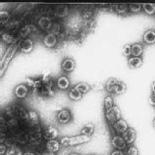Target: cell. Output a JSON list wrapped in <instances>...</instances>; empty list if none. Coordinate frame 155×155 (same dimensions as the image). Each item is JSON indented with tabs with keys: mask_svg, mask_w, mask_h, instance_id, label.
<instances>
[{
	"mask_svg": "<svg viewBox=\"0 0 155 155\" xmlns=\"http://www.w3.org/2000/svg\"><path fill=\"white\" fill-rule=\"evenodd\" d=\"M123 55L129 58L132 56V44H126L123 47Z\"/></svg>",
	"mask_w": 155,
	"mask_h": 155,
	"instance_id": "30",
	"label": "cell"
},
{
	"mask_svg": "<svg viewBox=\"0 0 155 155\" xmlns=\"http://www.w3.org/2000/svg\"><path fill=\"white\" fill-rule=\"evenodd\" d=\"M43 137L46 140H56L59 137V130L54 126H48V127L44 130Z\"/></svg>",
	"mask_w": 155,
	"mask_h": 155,
	"instance_id": "7",
	"label": "cell"
},
{
	"mask_svg": "<svg viewBox=\"0 0 155 155\" xmlns=\"http://www.w3.org/2000/svg\"><path fill=\"white\" fill-rule=\"evenodd\" d=\"M128 64L132 69H137L142 65V59H141V57L130 56L128 60Z\"/></svg>",
	"mask_w": 155,
	"mask_h": 155,
	"instance_id": "22",
	"label": "cell"
},
{
	"mask_svg": "<svg viewBox=\"0 0 155 155\" xmlns=\"http://www.w3.org/2000/svg\"><path fill=\"white\" fill-rule=\"evenodd\" d=\"M69 155H79V154L76 153V152H74V153H71V154H69Z\"/></svg>",
	"mask_w": 155,
	"mask_h": 155,
	"instance_id": "39",
	"label": "cell"
},
{
	"mask_svg": "<svg viewBox=\"0 0 155 155\" xmlns=\"http://www.w3.org/2000/svg\"><path fill=\"white\" fill-rule=\"evenodd\" d=\"M91 155H95V154H91Z\"/></svg>",
	"mask_w": 155,
	"mask_h": 155,
	"instance_id": "41",
	"label": "cell"
},
{
	"mask_svg": "<svg viewBox=\"0 0 155 155\" xmlns=\"http://www.w3.org/2000/svg\"><path fill=\"white\" fill-rule=\"evenodd\" d=\"M114 100L112 98L111 95H106L104 97V100H103V109H104V113L107 114V113H110L112 111V109L114 107Z\"/></svg>",
	"mask_w": 155,
	"mask_h": 155,
	"instance_id": "19",
	"label": "cell"
},
{
	"mask_svg": "<svg viewBox=\"0 0 155 155\" xmlns=\"http://www.w3.org/2000/svg\"><path fill=\"white\" fill-rule=\"evenodd\" d=\"M91 137L83 136V134H79V136L74 137H64L60 140V143L63 146H75V145H81L87 142L91 141Z\"/></svg>",
	"mask_w": 155,
	"mask_h": 155,
	"instance_id": "2",
	"label": "cell"
},
{
	"mask_svg": "<svg viewBox=\"0 0 155 155\" xmlns=\"http://www.w3.org/2000/svg\"><path fill=\"white\" fill-rule=\"evenodd\" d=\"M142 40H143L144 43L149 44V45L154 44L155 43V31L154 30L146 31L143 34V35H142Z\"/></svg>",
	"mask_w": 155,
	"mask_h": 155,
	"instance_id": "18",
	"label": "cell"
},
{
	"mask_svg": "<svg viewBox=\"0 0 155 155\" xmlns=\"http://www.w3.org/2000/svg\"><path fill=\"white\" fill-rule=\"evenodd\" d=\"M143 53V46L141 43H134L132 44V56L134 57H140Z\"/></svg>",
	"mask_w": 155,
	"mask_h": 155,
	"instance_id": "23",
	"label": "cell"
},
{
	"mask_svg": "<svg viewBox=\"0 0 155 155\" xmlns=\"http://www.w3.org/2000/svg\"><path fill=\"white\" fill-rule=\"evenodd\" d=\"M68 97L73 101H80L83 98V93H81L76 87H73L68 92Z\"/></svg>",
	"mask_w": 155,
	"mask_h": 155,
	"instance_id": "24",
	"label": "cell"
},
{
	"mask_svg": "<svg viewBox=\"0 0 155 155\" xmlns=\"http://www.w3.org/2000/svg\"><path fill=\"white\" fill-rule=\"evenodd\" d=\"M18 48H20V41L11 44L10 47L7 49L5 55L2 57L1 65H0V76H1V78L3 77L4 73H5V71L7 70V67L9 66L11 60L13 59V57L15 56L16 52H17V50H18Z\"/></svg>",
	"mask_w": 155,
	"mask_h": 155,
	"instance_id": "1",
	"label": "cell"
},
{
	"mask_svg": "<svg viewBox=\"0 0 155 155\" xmlns=\"http://www.w3.org/2000/svg\"><path fill=\"white\" fill-rule=\"evenodd\" d=\"M35 46L34 40L31 38H24L20 41V49L23 53H30L32 51Z\"/></svg>",
	"mask_w": 155,
	"mask_h": 155,
	"instance_id": "9",
	"label": "cell"
},
{
	"mask_svg": "<svg viewBox=\"0 0 155 155\" xmlns=\"http://www.w3.org/2000/svg\"><path fill=\"white\" fill-rule=\"evenodd\" d=\"M148 102L150 105H152V106H155V94H152L149 96V98H148Z\"/></svg>",
	"mask_w": 155,
	"mask_h": 155,
	"instance_id": "33",
	"label": "cell"
},
{
	"mask_svg": "<svg viewBox=\"0 0 155 155\" xmlns=\"http://www.w3.org/2000/svg\"><path fill=\"white\" fill-rule=\"evenodd\" d=\"M127 89V85H126L123 81H121L117 79H109L106 81V91L110 93H114V94H123Z\"/></svg>",
	"mask_w": 155,
	"mask_h": 155,
	"instance_id": "3",
	"label": "cell"
},
{
	"mask_svg": "<svg viewBox=\"0 0 155 155\" xmlns=\"http://www.w3.org/2000/svg\"><path fill=\"white\" fill-rule=\"evenodd\" d=\"M105 117H106V119H107V121L109 122L110 124L114 125V124H115V122L122 119V113H121L120 108L118 107L117 105H114L112 111L110 113L105 114Z\"/></svg>",
	"mask_w": 155,
	"mask_h": 155,
	"instance_id": "6",
	"label": "cell"
},
{
	"mask_svg": "<svg viewBox=\"0 0 155 155\" xmlns=\"http://www.w3.org/2000/svg\"><path fill=\"white\" fill-rule=\"evenodd\" d=\"M111 145L114 149L124 151V150L126 149V147H127V142L125 141V140L121 134H112Z\"/></svg>",
	"mask_w": 155,
	"mask_h": 155,
	"instance_id": "5",
	"label": "cell"
},
{
	"mask_svg": "<svg viewBox=\"0 0 155 155\" xmlns=\"http://www.w3.org/2000/svg\"><path fill=\"white\" fill-rule=\"evenodd\" d=\"M122 137L125 140V141L127 142V144H133L134 141H136V138H137V133H136V130L134 128H129L126 132L122 134Z\"/></svg>",
	"mask_w": 155,
	"mask_h": 155,
	"instance_id": "13",
	"label": "cell"
},
{
	"mask_svg": "<svg viewBox=\"0 0 155 155\" xmlns=\"http://www.w3.org/2000/svg\"><path fill=\"white\" fill-rule=\"evenodd\" d=\"M114 11L118 15H127L130 12L129 5H127V4H116L114 6Z\"/></svg>",
	"mask_w": 155,
	"mask_h": 155,
	"instance_id": "25",
	"label": "cell"
},
{
	"mask_svg": "<svg viewBox=\"0 0 155 155\" xmlns=\"http://www.w3.org/2000/svg\"><path fill=\"white\" fill-rule=\"evenodd\" d=\"M75 87H76L81 93H83V94H84V93H87V92L91 89V85L87 84H85V83H79V84H77L75 85Z\"/></svg>",
	"mask_w": 155,
	"mask_h": 155,
	"instance_id": "26",
	"label": "cell"
},
{
	"mask_svg": "<svg viewBox=\"0 0 155 155\" xmlns=\"http://www.w3.org/2000/svg\"><path fill=\"white\" fill-rule=\"evenodd\" d=\"M72 119H73L72 113L70 110L67 108L61 109L60 111H58L56 114V121L58 122L60 125H67L72 121Z\"/></svg>",
	"mask_w": 155,
	"mask_h": 155,
	"instance_id": "4",
	"label": "cell"
},
{
	"mask_svg": "<svg viewBox=\"0 0 155 155\" xmlns=\"http://www.w3.org/2000/svg\"><path fill=\"white\" fill-rule=\"evenodd\" d=\"M126 155H140V151H138V149L137 147H134V146H129Z\"/></svg>",
	"mask_w": 155,
	"mask_h": 155,
	"instance_id": "31",
	"label": "cell"
},
{
	"mask_svg": "<svg viewBox=\"0 0 155 155\" xmlns=\"http://www.w3.org/2000/svg\"><path fill=\"white\" fill-rule=\"evenodd\" d=\"M142 10H143L147 15H154L155 14V5L154 4H150V3L142 4Z\"/></svg>",
	"mask_w": 155,
	"mask_h": 155,
	"instance_id": "28",
	"label": "cell"
},
{
	"mask_svg": "<svg viewBox=\"0 0 155 155\" xmlns=\"http://www.w3.org/2000/svg\"><path fill=\"white\" fill-rule=\"evenodd\" d=\"M151 91L153 94H155V81H153L152 84H151Z\"/></svg>",
	"mask_w": 155,
	"mask_h": 155,
	"instance_id": "36",
	"label": "cell"
},
{
	"mask_svg": "<svg viewBox=\"0 0 155 155\" xmlns=\"http://www.w3.org/2000/svg\"><path fill=\"white\" fill-rule=\"evenodd\" d=\"M153 127L155 129V118H154V120H153Z\"/></svg>",
	"mask_w": 155,
	"mask_h": 155,
	"instance_id": "40",
	"label": "cell"
},
{
	"mask_svg": "<svg viewBox=\"0 0 155 155\" xmlns=\"http://www.w3.org/2000/svg\"><path fill=\"white\" fill-rule=\"evenodd\" d=\"M61 67H62V70L64 72L67 73H71L75 70L76 68V62L73 58H70V57H66L64 58L62 63H61Z\"/></svg>",
	"mask_w": 155,
	"mask_h": 155,
	"instance_id": "10",
	"label": "cell"
},
{
	"mask_svg": "<svg viewBox=\"0 0 155 155\" xmlns=\"http://www.w3.org/2000/svg\"><path fill=\"white\" fill-rule=\"evenodd\" d=\"M28 121L30 122L31 125L38 126L39 125V117L38 114L35 110H30L28 113Z\"/></svg>",
	"mask_w": 155,
	"mask_h": 155,
	"instance_id": "21",
	"label": "cell"
},
{
	"mask_svg": "<svg viewBox=\"0 0 155 155\" xmlns=\"http://www.w3.org/2000/svg\"><path fill=\"white\" fill-rule=\"evenodd\" d=\"M70 13V7L67 5H58L55 7V16L59 18H67Z\"/></svg>",
	"mask_w": 155,
	"mask_h": 155,
	"instance_id": "16",
	"label": "cell"
},
{
	"mask_svg": "<svg viewBox=\"0 0 155 155\" xmlns=\"http://www.w3.org/2000/svg\"><path fill=\"white\" fill-rule=\"evenodd\" d=\"M28 87L24 84L17 85L14 89V94L19 99L26 98V97L28 96Z\"/></svg>",
	"mask_w": 155,
	"mask_h": 155,
	"instance_id": "12",
	"label": "cell"
},
{
	"mask_svg": "<svg viewBox=\"0 0 155 155\" xmlns=\"http://www.w3.org/2000/svg\"><path fill=\"white\" fill-rule=\"evenodd\" d=\"M110 155H125V153L122 151V150H117V149H114L113 151L111 152Z\"/></svg>",
	"mask_w": 155,
	"mask_h": 155,
	"instance_id": "34",
	"label": "cell"
},
{
	"mask_svg": "<svg viewBox=\"0 0 155 155\" xmlns=\"http://www.w3.org/2000/svg\"><path fill=\"white\" fill-rule=\"evenodd\" d=\"M6 155H24L22 149L18 147V146H15V145H12L8 148Z\"/></svg>",
	"mask_w": 155,
	"mask_h": 155,
	"instance_id": "27",
	"label": "cell"
},
{
	"mask_svg": "<svg viewBox=\"0 0 155 155\" xmlns=\"http://www.w3.org/2000/svg\"><path fill=\"white\" fill-rule=\"evenodd\" d=\"M95 130V125L93 123H87L84 125V127L81 129V134L83 136H87V137H91L93 133Z\"/></svg>",
	"mask_w": 155,
	"mask_h": 155,
	"instance_id": "20",
	"label": "cell"
},
{
	"mask_svg": "<svg viewBox=\"0 0 155 155\" xmlns=\"http://www.w3.org/2000/svg\"><path fill=\"white\" fill-rule=\"evenodd\" d=\"M0 15H1V24H4V22H8V20L10 19V14L8 13L7 11H4L2 10L1 13H0Z\"/></svg>",
	"mask_w": 155,
	"mask_h": 155,
	"instance_id": "32",
	"label": "cell"
},
{
	"mask_svg": "<svg viewBox=\"0 0 155 155\" xmlns=\"http://www.w3.org/2000/svg\"><path fill=\"white\" fill-rule=\"evenodd\" d=\"M56 87L60 91H67L70 87V80L66 76H61L56 81Z\"/></svg>",
	"mask_w": 155,
	"mask_h": 155,
	"instance_id": "15",
	"label": "cell"
},
{
	"mask_svg": "<svg viewBox=\"0 0 155 155\" xmlns=\"http://www.w3.org/2000/svg\"><path fill=\"white\" fill-rule=\"evenodd\" d=\"M58 43V38L53 34H47L43 38V44L47 48H54Z\"/></svg>",
	"mask_w": 155,
	"mask_h": 155,
	"instance_id": "11",
	"label": "cell"
},
{
	"mask_svg": "<svg viewBox=\"0 0 155 155\" xmlns=\"http://www.w3.org/2000/svg\"><path fill=\"white\" fill-rule=\"evenodd\" d=\"M38 25L42 31H48V34H49V31L52 28V25H53V22L49 17H47V16H43V17L39 18L38 22Z\"/></svg>",
	"mask_w": 155,
	"mask_h": 155,
	"instance_id": "8",
	"label": "cell"
},
{
	"mask_svg": "<svg viewBox=\"0 0 155 155\" xmlns=\"http://www.w3.org/2000/svg\"><path fill=\"white\" fill-rule=\"evenodd\" d=\"M7 150H8V149H6V145L1 144V150H0V154L3 155L4 152H7Z\"/></svg>",
	"mask_w": 155,
	"mask_h": 155,
	"instance_id": "35",
	"label": "cell"
},
{
	"mask_svg": "<svg viewBox=\"0 0 155 155\" xmlns=\"http://www.w3.org/2000/svg\"><path fill=\"white\" fill-rule=\"evenodd\" d=\"M42 155H55V153H51V152H48V151H45L43 152Z\"/></svg>",
	"mask_w": 155,
	"mask_h": 155,
	"instance_id": "38",
	"label": "cell"
},
{
	"mask_svg": "<svg viewBox=\"0 0 155 155\" xmlns=\"http://www.w3.org/2000/svg\"><path fill=\"white\" fill-rule=\"evenodd\" d=\"M24 155H36L35 153H34V152H30V151H27V152H25L24 153Z\"/></svg>",
	"mask_w": 155,
	"mask_h": 155,
	"instance_id": "37",
	"label": "cell"
},
{
	"mask_svg": "<svg viewBox=\"0 0 155 155\" xmlns=\"http://www.w3.org/2000/svg\"><path fill=\"white\" fill-rule=\"evenodd\" d=\"M129 10L132 13H138L142 10V4H130L129 5Z\"/></svg>",
	"mask_w": 155,
	"mask_h": 155,
	"instance_id": "29",
	"label": "cell"
},
{
	"mask_svg": "<svg viewBox=\"0 0 155 155\" xmlns=\"http://www.w3.org/2000/svg\"><path fill=\"white\" fill-rule=\"evenodd\" d=\"M60 145L61 143L57 140H47L45 143V147L48 152L51 153H56L60 150Z\"/></svg>",
	"mask_w": 155,
	"mask_h": 155,
	"instance_id": "17",
	"label": "cell"
},
{
	"mask_svg": "<svg viewBox=\"0 0 155 155\" xmlns=\"http://www.w3.org/2000/svg\"><path fill=\"white\" fill-rule=\"evenodd\" d=\"M130 127L128 123L124 119H121L119 121L115 122V124L113 125V129L117 133V134H123Z\"/></svg>",
	"mask_w": 155,
	"mask_h": 155,
	"instance_id": "14",
	"label": "cell"
}]
</instances>
